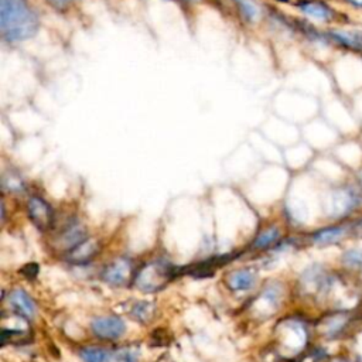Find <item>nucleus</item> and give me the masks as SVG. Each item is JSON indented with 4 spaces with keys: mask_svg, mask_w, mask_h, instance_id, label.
I'll return each instance as SVG.
<instances>
[{
    "mask_svg": "<svg viewBox=\"0 0 362 362\" xmlns=\"http://www.w3.org/2000/svg\"><path fill=\"white\" fill-rule=\"evenodd\" d=\"M39 27V15L27 0H0V33L5 41H26L37 34Z\"/></svg>",
    "mask_w": 362,
    "mask_h": 362,
    "instance_id": "f257e3e1",
    "label": "nucleus"
},
{
    "mask_svg": "<svg viewBox=\"0 0 362 362\" xmlns=\"http://www.w3.org/2000/svg\"><path fill=\"white\" fill-rule=\"evenodd\" d=\"M292 6L299 12L300 18L321 27L352 25L356 22V16L342 9L332 0H293Z\"/></svg>",
    "mask_w": 362,
    "mask_h": 362,
    "instance_id": "f03ea898",
    "label": "nucleus"
},
{
    "mask_svg": "<svg viewBox=\"0 0 362 362\" xmlns=\"http://www.w3.org/2000/svg\"><path fill=\"white\" fill-rule=\"evenodd\" d=\"M332 50L337 54L362 56V30L355 23L325 27Z\"/></svg>",
    "mask_w": 362,
    "mask_h": 362,
    "instance_id": "7ed1b4c3",
    "label": "nucleus"
},
{
    "mask_svg": "<svg viewBox=\"0 0 362 362\" xmlns=\"http://www.w3.org/2000/svg\"><path fill=\"white\" fill-rule=\"evenodd\" d=\"M172 272L169 265H163L162 262L146 265L136 276L135 282L138 287L143 292H155L160 290L170 279Z\"/></svg>",
    "mask_w": 362,
    "mask_h": 362,
    "instance_id": "20e7f679",
    "label": "nucleus"
},
{
    "mask_svg": "<svg viewBox=\"0 0 362 362\" xmlns=\"http://www.w3.org/2000/svg\"><path fill=\"white\" fill-rule=\"evenodd\" d=\"M91 328L93 334L102 340H116L127 331L124 320L116 316L98 317L91 323Z\"/></svg>",
    "mask_w": 362,
    "mask_h": 362,
    "instance_id": "39448f33",
    "label": "nucleus"
},
{
    "mask_svg": "<svg viewBox=\"0 0 362 362\" xmlns=\"http://www.w3.org/2000/svg\"><path fill=\"white\" fill-rule=\"evenodd\" d=\"M356 204L355 194L348 188H337L330 193L327 198V211L332 216H342L348 214Z\"/></svg>",
    "mask_w": 362,
    "mask_h": 362,
    "instance_id": "423d86ee",
    "label": "nucleus"
},
{
    "mask_svg": "<svg viewBox=\"0 0 362 362\" xmlns=\"http://www.w3.org/2000/svg\"><path fill=\"white\" fill-rule=\"evenodd\" d=\"M132 276V264L129 259L120 258L108 265L102 272V279L112 286H124Z\"/></svg>",
    "mask_w": 362,
    "mask_h": 362,
    "instance_id": "0eeeda50",
    "label": "nucleus"
},
{
    "mask_svg": "<svg viewBox=\"0 0 362 362\" xmlns=\"http://www.w3.org/2000/svg\"><path fill=\"white\" fill-rule=\"evenodd\" d=\"M27 211H29L30 219L39 229L47 231L51 226L53 209L49 205V202H46L43 198L32 197L27 202Z\"/></svg>",
    "mask_w": 362,
    "mask_h": 362,
    "instance_id": "6e6552de",
    "label": "nucleus"
},
{
    "mask_svg": "<svg viewBox=\"0 0 362 362\" xmlns=\"http://www.w3.org/2000/svg\"><path fill=\"white\" fill-rule=\"evenodd\" d=\"M9 304L22 317L33 318L36 316L37 307L34 300L22 289H15L9 296Z\"/></svg>",
    "mask_w": 362,
    "mask_h": 362,
    "instance_id": "1a4fd4ad",
    "label": "nucleus"
},
{
    "mask_svg": "<svg viewBox=\"0 0 362 362\" xmlns=\"http://www.w3.org/2000/svg\"><path fill=\"white\" fill-rule=\"evenodd\" d=\"M99 251V244L96 243L95 239H85L82 240L81 244H78L77 247H74L72 250H70L67 252V259L72 264H86L89 262L92 258L96 257Z\"/></svg>",
    "mask_w": 362,
    "mask_h": 362,
    "instance_id": "9d476101",
    "label": "nucleus"
},
{
    "mask_svg": "<svg viewBox=\"0 0 362 362\" xmlns=\"http://www.w3.org/2000/svg\"><path fill=\"white\" fill-rule=\"evenodd\" d=\"M226 283L235 292H245L255 286L257 275L251 269H239L229 273Z\"/></svg>",
    "mask_w": 362,
    "mask_h": 362,
    "instance_id": "9b49d317",
    "label": "nucleus"
},
{
    "mask_svg": "<svg viewBox=\"0 0 362 362\" xmlns=\"http://www.w3.org/2000/svg\"><path fill=\"white\" fill-rule=\"evenodd\" d=\"M240 19L248 25H254L261 18V8L254 0H232Z\"/></svg>",
    "mask_w": 362,
    "mask_h": 362,
    "instance_id": "f8f14e48",
    "label": "nucleus"
},
{
    "mask_svg": "<svg viewBox=\"0 0 362 362\" xmlns=\"http://www.w3.org/2000/svg\"><path fill=\"white\" fill-rule=\"evenodd\" d=\"M85 239H86V231L78 222L70 224L61 235V243L65 248H68V251L77 247L78 244H81Z\"/></svg>",
    "mask_w": 362,
    "mask_h": 362,
    "instance_id": "ddd939ff",
    "label": "nucleus"
},
{
    "mask_svg": "<svg viewBox=\"0 0 362 362\" xmlns=\"http://www.w3.org/2000/svg\"><path fill=\"white\" fill-rule=\"evenodd\" d=\"M345 235V228L342 226H330L325 229H321L313 235L314 244L317 245H331L337 244Z\"/></svg>",
    "mask_w": 362,
    "mask_h": 362,
    "instance_id": "4468645a",
    "label": "nucleus"
},
{
    "mask_svg": "<svg viewBox=\"0 0 362 362\" xmlns=\"http://www.w3.org/2000/svg\"><path fill=\"white\" fill-rule=\"evenodd\" d=\"M279 235H280V232L276 226L266 228L254 240V248L255 250H266L268 247H271L276 243V240L279 239Z\"/></svg>",
    "mask_w": 362,
    "mask_h": 362,
    "instance_id": "2eb2a0df",
    "label": "nucleus"
},
{
    "mask_svg": "<svg viewBox=\"0 0 362 362\" xmlns=\"http://www.w3.org/2000/svg\"><path fill=\"white\" fill-rule=\"evenodd\" d=\"M79 356L84 362H108L109 354L103 348L98 347H85L79 351Z\"/></svg>",
    "mask_w": 362,
    "mask_h": 362,
    "instance_id": "dca6fc26",
    "label": "nucleus"
},
{
    "mask_svg": "<svg viewBox=\"0 0 362 362\" xmlns=\"http://www.w3.org/2000/svg\"><path fill=\"white\" fill-rule=\"evenodd\" d=\"M342 262L349 269H362V250H348L342 255Z\"/></svg>",
    "mask_w": 362,
    "mask_h": 362,
    "instance_id": "f3484780",
    "label": "nucleus"
},
{
    "mask_svg": "<svg viewBox=\"0 0 362 362\" xmlns=\"http://www.w3.org/2000/svg\"><path fill=\"white\" fill-rule=\"evenodd\" d=\"M132 316H134V318H136L142 323H146L153 316V306L150 303H146V302H139L134 306Z\"/></svg>",
    "mask_w": 362,
    "mask_h": 362,
    "instance_id": "a211bd4d",
    "label": "nucleus"
},
{
    "mask_svg": "<svg viewBox=\"0 0 362 362\" xmlns=\"http://www.w3.org/2000/svg\"><path fill=\"white\" fill-rule=\"evenodd\" d=\"M337 5L356 18H362V0H334Z\"/></svg>",
    "mask_w": 362,
    "mask_h": 362,
    "instance_id": "6ab92c4d",
    "label": "nucleus"
},
{
    "mask_svg": "<svg viewBox=\"0 0 362 362\" xmlns=\"http://www.w3.org/2000/svg\"><path fill=\"white\" fill-rule=\"evenodd\" d=\"M46 2L58 12H67L72 5H75L78 0H46Z\"/></svg>",
    "mask_w": 362,
    "mask_h": 362,
    "instance_id": "aec40b11",
    "label": "nucleus"
},
{
    "mask_svg": "<svg viewBox=\"0 0 362 362\" xmlns=\"http://www.w3.org/2000/svg\"><path fill=\"white\" fill-rule=\"evenodd\" d=\"M113 362H138V359L129 349H120L113 355Z\"/></svg>",
    "mask_w": 362,
    "mask_h": 362,
    "instance_id": "412c9836",
    "label": "nucleus"
},
{
    "mask_svg": "<svg viewBox=\"0 0 362 362\" xmlns=\"http://www.w3.org/2000/svg\"><path fill=\"white\" fill-rule=\"evenodd\" d=\"M356 25L361 27V30H362V18H356Z\"/></svg>",
    "mask_w": 362,
    "mask_h": 362,
    "instance_id": "4be33fe9",
    "label": "nucleus"
},
{
    "mask_svg": "<svg viewBox=\"0 0 362 362\" xmlns=\"http://www.w3.org/2000/svg\"><path fill=\"white\" fill-rule=\"evenodd\" d=\"M275 2H279V4H293V2H290V0H275Z\"/></svg>",
    "mask_w": 362,
    "mask_h": 362,
    "instance_id": "5701e85b",
    "label": "nucleus"
},
{
    "mask_svg": "<svg viewBox=\"0 0 362 362\" xmlns=\"http://www.w3.org/2000/svg\"><path fill=\"white\" fill-rule=\"evenodd\" d=\"M359 180H361V183H362V172L359 173Z\"/></svg>",
    "mask_w": 362,
    "mask_h": 362,
    "instance_id": "b1692460",
    "label": "nucleus"
}]
</instances>
